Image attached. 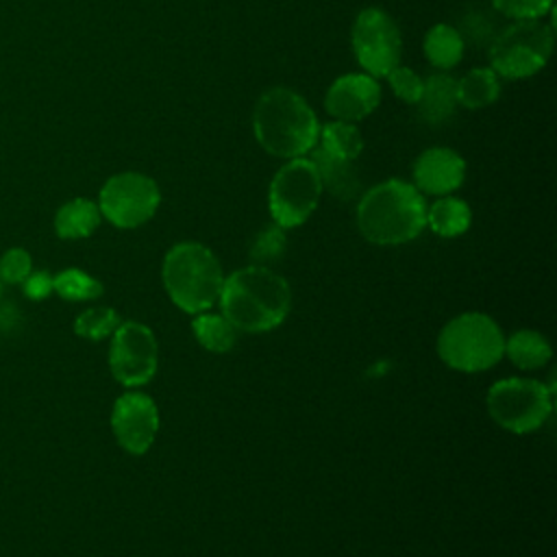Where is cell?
<instances>
[{
	"label": "cell",
	"mask_w": 557,
	"mask_h": 557,
	"mask_svg": "<svg viewBox=\"0 0 557 557\" xmlns=\"http://www.w3.org/2000/svg\"><path fill=\"white\" fill-rule=\"evenodd\" d=\"M500 96V76L492 67H472L457 78V102L466 109H485Z\"/></svg>",
	"instance_id": "20"
},
{
	"label": "cell",
	"mask_w": 557,
	"mask_h": 557,
	"mask_svg": "<svg viewBox=\"0 0 557 557\" xmlns=\"http://www.w3.org/2000/svg\"><path fill=\"white\" fill-rule=\"evenodd\" d=\"M120 315L111 307H89L81 311L74 320V333L78 337H85L89 342H100L104 337H111L115 329L120 326Z\"/></svg>",
	"instance_id": "25"
},
{
	"label": "cell",
	"mask_w": 557,
	"mask_h": 557,
	"mask_svg": "<svg viewBox=\"0 0 557 557\" xmlns=\"http://www.w3.org/2000/svg\"><path fill=\"white\" fill-rule=\"evenodd\" d=\"M52 289L70 302H87L102 296L104 287L98 278L91 274L78 270V268H65L59 274L52 276Z\"/></svg>",
	"instance_id": "24"
},
{
	"label": "cell",
	"mask_w": 557,
	"mask_h": 557,
	"mask_svg": "<svg viewBox=\"0 0 557 557\" xmlns=\"http://www.w3.org/2000/svg\"><path fill=\"white\" fill-rule=\"evenodd\" d=\"M472 211L466 200L455 196H437V200L426 207V226L440 237H457L470 228Z\"/></svg>",
	"instance_id": "19"
},
{
	"label": "cell",
	"mask_w": 557,
	"mask_h": 557,
	"mask_svg": "<svg viewBox=\"0 0 557 557\" xmlns=\"http://www.w3.org/2000/svg\"><path fill=\"white\" fill-rule=\"evenodd\" d=\"M505 355L518 370H540L550 361L553 348L542 333L522 329L505 339Z\"/></svg>",
	"instance_id": "18"
},
{
	"label": "cell",
	"mask_w": 557,
	"mask_h": 557,
	"mask_svg": "<svg viewBox=\"0 0 557 557\" xmlns=\"http://www.w3.org/2000/svg\"><path fill=\"white\" fill-rule=\"evenodd\" d=\"M387 83L394 91L396 98H400L407 104H416L422 96V87H424V78L418 76L411 67L407 65H396L394 70L387 72Z\"/></svg>",
	"instance_id": "27"
},
{
	"label": "cell",
	"mask_w": 557,
	"mask_h": 557,
	"mask_svg": "<svg viewBox=\"0 0 557 557\" xmlns=\"http://www.w3.org/2000/svg\"><path fill=\"white\" fill-rule=\"evenodd\" d=\"M22 289L30 300H44L54 292L52 274L46 270H30V274L22 281Z\"/></svg>",
	"instance_id": "30"
},
{
	"label": "cell",
	"mask_w": 557,
	"mask_h": 557,
	"mask_svg": "<svg viewBox=\"0 0 557 557\" xmlns=\"http://www.w3.org/2000/svg\"><path fill=\"white\" fill-rule=\"evenodd\" d=\"M161 205V189L154 178L141 172H120L104 181L98 194L100 215L117 228L146 224Z\"/></svg>",
	"instance_id": "9"
},
{
	"label": "cell",
	"mask_w": 557,
	"mask_h": 557,
	"mask_svg": "<svg viewBox=\"0 0 557 557\" xmlns=\"http://www.w3.org/2000/svg\"><path fill=\"white\" fill-rule=\"evenodd\" d=\"M322 196L320 176L309 157L287 159L270 181L268 209L272 222L281 228L305 224Z\"/></svg>",
	"instance_id": "8"
},
{
	"label": "cell",
	"mask_w": 557,
	"mask_h": 557,
	"mask_svg": "<svg viewBox=\"0 0 557 557\" xmlns=\"http://www.w3.org/2000/svg\"><path fill=\"white\" fill-rule=\"evenodd\" d=\"M98 202L89 198H72L61 205L54 213V233L61 239H83L89 237L100 226Z\"/></svg>",
	"instance_id": "17"
},
{
	"label": "cell",
	"mask_w": 557,
	"mask_h": 557,
	"mask_svg": "<svg viewBox=\"0 0 557 557\" xmlns=\"http://www.w3.org/2000/svg\"><path fill=\"white\" fill-rule=\"evenodd\" d=\"M287 250V235L285 228H281L278 224H268L263 226L255 239L250 242V261L252 265H265L270 268L272 263H276Z\"/></svg>",
	"instance_id": "26"
},
{
	"label": "cell",
	"mask_w": 557,
	"mask_h": 557,
	"mask_svg": "<svg viewBox=\"0 0 557 557\" xmlns=\"http://www.w3.org/2000/svg\"><path fill=\"white\" fill-rule=\"evenodd\" d=\"M111 431L126 453H148L159 433L157 403L144 392H124L113 403Z\"/></svg>",
	"instance_id": "12"
},
{
	"label": "cell",
	"mask_w": 557,
	"mask_h": 557,
	"mask_svg": "<svg viewBox=\"0 0 557 557\" xmlns=\"http://www.w3.org/2000/svg\"><path fill=\"white\" fill-rule=\"evenodd\" d=\"M33 261L24 248H9L0 257V281L11 285H22V281L30 274Z\"/></svg>",
	"instance_id": "29"
},
{
	"label": "cell",
	"mask_w": 557,
	"mask_h": 557,
	"mask_svg": "<svg viewBox=\"0 0 557 557\" xmlns=\"http://www.w3.org/2000/svg\"><path fill=\"white\" fill-rule=\"evenodd\" d=\"M381 104V87L374 76L352 72L335 78L324 96V109L333 120L359 122Z\"/></svg>",
	"instance_id": "13"
},
{
	"label": "cell",
	"mask_w": 557,
	"mask_h": 557,
	"mask_svg": "<svg viewBox=\"0 0 557 557\" xmlns=\"http://www.w3.org/2000/svg\"><path fill=\"white\" fill-rule=\"evenodd\" d=\"M487 413L492 420L516 435L537 431L550 416L553 387L537 379H500L487 389Z\"/></svg>",
	"instance_id": "6"
},
{
	"label": "cell",
	"mask_w": 557,
	"mask_h": 557,
	"mask_svg": "<svg viewBox=\"0 0 557 557\" xmlns=\"http://www.w3.org/2000/svg\"><path fill=\"white\" fill-rule=\"evenodd\" d=\"M418 115L426 124H444L459 107L457 102V78L446 70L433 72L424 78L422 96L416 102Z\"/></svg>",
	"instance_id": "16"
},
{
	"label": "cell",
	"mask_w": 557,
	"mask_h": 557,
	"mask_svg": "<svg viewBox=\"0 0 557 557\" xmlns=\"http://www.w3.org/2000/svg\"><path fill=\"white\" fill-rule=\"evenodd\" d=\"M553 26L542 20H516L490 46V67L509 81L537 74L553 52Z\"/></svg>",
	"instance_id": "7"
},
{
	"label": "cell",
	"mask_w": 557,
	"mask_h": 557,
	"mask_svg": "<svg viewBox=\"0 0 557 557\" xmlns=\"http://www.w3.org/2000/svg\"><path fill=\"white\" fill-rule=\"evenodd\" d=\"M359 233L376 246H398L426 228V202L413 183L387 178L359 196Z\"/></svg>",
	"instance_id": "3"
},
{
	"label": "cell",
	"mask_w": 557,
	"mask_h": 557,
	"mask_svg": "<svg viewBox=\"0 0 557 557\" xmlns=\"http://www.w3.org/2000/svg\"><path fill=\"white\" fill-rule=\"evenodd\" d=\"M191 331L198 344L215 355L231 352L237 342V329L222 313H196L191 320Z\"/></svg>",
	"instance_id": "22"
},
{
	"label": "cell",
	"mask_w": 557,
	"mask_h": 557,
	"mask_svg": "<svg viewBox=\"0 0 557 557\" xmlns=\"http://www.w3.org/2000/svg\"><path fill=\"white\" fill-rule=\"evenodd\" d=\"M218 305L237 331L265 333L285 322L292 309V289L281 274L250 263L224 276Z\"/></svg>",
	"instance_id": "1"
},
{
	"label": "cell",
	"mask_w": 557,
	"mask_h": 557,
	"mask_svg": "<svg viewBox=\"0 0 557 557\" xmlns=\"http://www.w3.org/2000/svg\"><path fill=\"white\" fill-rule=\"evenodd\" d=\"M494 9L505 17L516 20H542L553 11V0H492Z\"/></svg>",
	"instance_id": "28"
},
{
	"label": "cell",
	"mask_w": 557,
	"mask_h": 557,
	"mask_svg": "<svg viewBox=\"0 0 557 557\" xmlns=\"http://www.w3.org/2000/svg\"><path fill=\"white\" fill-rule=\"evenodd\" d=\"M311 163L315 165V172L320 176L322 191H329L337 200H355L361 196V178L357 172V165L352 159L337 157L320 146H315L309 152Z\"/></svg>",
	"instance_id": "15"
},
{
	"label": "cell",
	"mask_w": 557,
	"mask_h": 557,
	"mask_svg": "<svg viewBox=\"0 0 557 557\" xmlns=\"http://www.w3.org/2000/svg\"><path fill=\"white\" fill-rule=\"evenodd\" d=\"M0 296H2V281H0Z\"/></svg>",
	"instance_id": "31"
},
{
	"label": "cell",
	"mask_w": 557,
	"mask_h": 557,
	"mask_svg": "<svg viewBox=\"0 0 557 557\" xmlns=\"http://www.w3.org/2000/svg\"><path fill=\"white\" fill-rule=\"evenodd\" d=\"M161 278L170 300L181 311L196 315L218 302L224 272L211 248L198 242H181L165 252Z\"/></svg>",
	"instance_id": "4"
},
{
	"label": "cell",
	"mask_w": 557,
	"mask_h": 557,
	"mask_svg": "<svg viewBox=\"0 0 557 557\" xmlns=\"http://www.w3.org/2000/svg\"><path fill=\"white\" fill-rule=\"evenodd\" d=\"M463 178L466 161L453 148H429L420 152V157L413 163V185L420 194L448 196L461 187Z\"/></svg>",
	"instance_id": "14"
},
{
	"label": "cell",
	"mask_w": 557,
	"mask_h": 557,
	"mask_svg": "<svg viewBox=\"0 0 557 557\" xmlns=\"http://www.w3.org/2000/svg\"><path fill=\"white\" fill-rule=\"evenodd\" d=\"M159 368V344L154 333L137 322H120L111 335L109 346V370L124 387H141L157 374Z\"/></svg>",
	"instance_id": "11"
},
{
	"label": "cell",
	"mask_w": 557,
	"mask_h": 557,
	"mask_svg": "<svg viewBox=\"0 0 557 557\" xmlns=\"http://www.w3.org/2000/svg\"><path fill=\"white\" fill-rule=\"evenodd\" d=\"M318 146L337 157L355 161L363 150V135L357 128V124L333 120V122H326L324 126H320Z\"/></svg>",
	"instance_id": "23"
},
{
	"label": "cell",
	"mask_w": 557,
	"mask_h": 557,
	"mask_svg": "<svg viewBox=\"0 0 557 557\" xmlns=\"http://www.w3.org/2000/svg\"><path fill=\"white\" fill-rule=\"evenodd\" d=\"M350 44L357 63L374 78H385L389 70L400 65V28L394 17L379 7L359 11L352 22Z\"/></svg>",
	"instance_id": "10"
},
{
	"label": "cell",
	"mask_w": 557,
	"mask_h": 557,
	"mask_svg": "<svg viewBox=\"0 0 557 557\" xmlns=\"http://www.w3.org/2000/svg\"><path fill=\"white\" fill-rule=\"evenodd\" d=\"M437 355L457 372H483L505 357V335L487 313L466 311L442 326Z\"/></svg>",
	"instance_id": "5"
},
{
	"label": "cell",
	"mask_w": 557,
	"mask_h": 557,
	"mask_svg": "<svg viewBox=\"0 0 557 557\" xmlns=\"http://www.w3.org/2000/svg\"><path fill=\"white\" fill-rule=\"evenodd\" d=\"M252 131L259 146L278 159L307 157L318 146L320 122L309 102L289 87H270L252 111Z\"/></svg>",
	"instance_id": "2"
},
{
	"label": "cell",
	"mask_w": 557,
	"mask_h": 557,
	"mask_svg": "<svg viewBox=\"0 0 557 557\" xmlns=\"http://www.w3.org/2000/svg\"><path fill=\"white\" fill-rule=\"evenodd\" d=\"M422 50L426 61L437 70L455 67L463 57V39L450 24H435L426 30Z\"/></svg>",
	"instance_id": "21"
}]
</instances>
